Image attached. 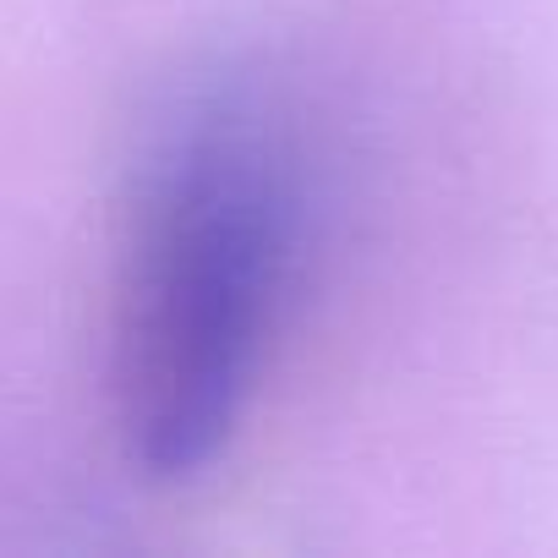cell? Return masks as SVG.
Segmentation results:
<instances>
[{
    "label": "cell",
    "mask_w": 558,
    "mask_h": 558,
    "mask_svg": "<svg viewBox=\"0 0 558 558\" xmlns=\"http://www.w3.org/2000/svg\"><path fill=\"white\" fill-rule=\"evenodd\" d=\"M296 263V181L246 116H197L137 181L116 263L110 389L126 460L208 471L246 416Z\"/></svg>",
    "instance_id": "1"
}]
</instances>
